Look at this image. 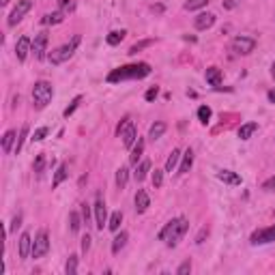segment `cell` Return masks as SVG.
<instances>
[{
    "label": "cell",
    "instance_id": "obj_42",
    "mask_svg": "<svg viewBox=\"0 0 275 275\" xmlns=\"http://www.w3.org/2000/svg\"><path fill=\"white\" fill-rule=\"evenodd\" d=\"M262 189L269 191V193H275V177H271V179L264 181V183H262Z\"/></svg>",
    "mask_w": 275,
    "mask_h": 275
},
{
    "label": "cell",
    "instance_id": "obj_40",
    "mask_svg": "<svg viewBox=\"0 0 275 275\" xmlns=\"http://www.w3.org/2000/svg\"><path fill=\"white\" fill-rule=\"evenodd\" d=\"M164 172L166 170H153V174H151V179H153V187H161V183H164Z\"/></svg>",
    "mask_w": 275,
    "mask_h": 275
},
{
    "label": "cell",
    "instance_id": "obj_16",
    "mask_svg": "<svg viewBox=\"0 0 275 275\" xmlns=\"http://www.w3.org/2000/svg\"><path fill=\"white\" fill-rule=\"evenodd\" d=\"M148 207H151L148 193H146L144 189H138V191H136V211H138V213H144Z\"/></svg>",
    "mask_w": 275,
    "mask_h": 275
},
{
    "label": "cell",
    "instance_id": "obj_31",
    "mask_svg": "<svg viewBox=\"0 0 275 275\" xmlns=\"http://www.w3.org/2000/svg\"><path fill=\"white\" fill-rule=\"evenodd\" d=\"M125 35H127L125 30H112V33L106 37V41H108V45H118L125 39Z\"/></svg>",
    "mask_w": 275,
    "mask_h": 275
},
{
    "label": "cell",
    "instance_id": "obj_49",
    "mask_svg": "<svg viewBox=\"0 0 275 275\" xmlns=\"http://www.w3.org/2000/svg\"><path fill=\"white\" fill-rule=\"evenodd\" d=\"M267 97H269V101H271V104H275V88H273V90H269V93H267Z\"/></svg>",
    "mask_w": 275,
    "mask_h": 275
},
{
    "label": "cell",
    "instance_id": "obj_24",
    "mask_svg": "<svg viewBox=\"0 0 275 275\" xmlns=\"http://www.w3.org/2000/svg\"><path fill=\"white\" fill-rule=\"evenodd\" d=\"M63 19H65V13H63V11H54V13L43 15L41 24H43V26H56V24L63 22Z\"/></svg>",
    "mask_w": 275,
    "mask_h": 275
},
{
    "label": "cell",
    "instance_id": "obj_28",
    "mask_svg": "<svg viewBox=\"0 0 275 275\" xmlns=\"http://www.w3.org/2000/svg\"><path fill=\"white\" fill-rule=\"evenodd\" d=\"M120 223H123V213H120V211H114V213L110 215V219H108V228H110L112 232H118Z\"/></svg>",
    "mask_w": 275,
    "mask_h": 275
},
{
    "label": "cell",
    "instance_id": "obj_48",
    "mask_svg": "<svg viewBox=\"0 0 275 275\" xmlns=\"http://www.w3.org/2000/svg\"><path fill=\"white\" fill-rule=\"evenodd\" d=\"M90 249V237H88V234H86V237H82V252L86 254Z\"/></svg>",
    "mask_w": 275,
    "mask_h": 275
},
{
    "label": "cell",
    "instance_id": "obj_39",
    "mask_svg": "<svg viewBox=\"0 0 275 275\" xmlns=\"http://www.w3.org/2000/svg\"><path fill=\"white\" fill-rule=\"evenodd\" d=\"M65 273L67 275H76L78 273V256L73 254V256H69L67 264H65Z\"/></svg>",
    "mask_w": 275,
    "mask_h": 275
},
{
    "label": "cell",
    "instance_id": "obj_19",
    "mask_svg": "<svg viewBox=\"0 0 275 275\" xmlns=\"http://www.w3.org/2000/svg\"><path fill=\"white\" fill-rule=\"evenodd\" d=\"M193 166V151L187 148L185 153H183V161H181V166H179V172L177 174H185V172H189Z\"/></svg>",
    "mask_w": 275,
    "mask_h": 275
},
{
    "label": "cell",
    "instance_id": "obj_34",
    "mask_svg": "<svg viewBox=\"0 0 275 275\" xmlns=\"http://www.w3.org/2000/svg\"><path fill=\"white\" fill-rule=\"evenodd\" d=\"M58 11H63L65 15L76 11V0H58Z\"/></svg>",
    "mask_w": 275,
    "mask_h": 275
},
{
    "label": "cell",
    "instance_id": "obj_20",
    "mask_svg": "<svg viewBox=\"0 0 275 275\" xmlns=\"http://www.w3.org/2000/svg\"><path fill=\"white\" fill-rule=\"evenodd\" d=\"M205 78H207V82H209L211 86L219 88V84H221V71H219L217 67H209L207 73H205Z\"/></svg>",
    "mask_w": 275,
    "mask_h": 275
},
{
    "label": "cell",
    "instance_id": "obj_22",
    "mask_svg": "<svg viewBox=\"0 0 275 275\" xmlns=\"http://www.w3.org/2000/svg\"><path fill=\"white\" fill-rule=\"evenodd\" d=\"M148 172H151V161L148 159H142L140 164H138V168H136V172H134V177H136L138 183H142V181L146 179Z\"/></svg>",
    "mask_w": 275,
    "mask_h": 275
},
{
    "label": "cell",
    "instance_id": "obj_17",
    "mask_svg": "<svg viewBox=\"0 0 275 275\" xmlns=\"http://www.w3.org/2000/svg\"><path fill=\"white\" fill-rule=\"evenodd\" d=\"M15 142H17V131L15 129H9L7 134L3 136V151L5 153H11L15 148Z\"/></svg>",
    "mask_w": 275,
    "mask_h": 275
},
{
    "label": "cell",
    "instance_id": "obj_38",
    "mask_svg": "<svg viewBox=\"0 0 275 275\" xmlns=\"http://www.w3.org/2000/svg\"><path fill=\"white\" fill-rule=\"evenodd\" d=\"M82 223H84V221L80 219V215H78L76 211H73V213H69V230H71V232H78Z\"/></svg>",
    "mask_w": 275,
    "mask_h": 275
},
{
    "label": "cell",
    "instance_id": "obj_30",
    "mask_svg": "<svg viewBox=\"0 0 275 275\" xmlns=\"http://www.w3.org/2000/svg\"><path fill=\"white\" fill-rule=\"evenodd\" d=\"M127 181H129V168H127V166H120V168L116 170V185L123 189V187L127 185Z\"/></svg>",
    "mask_w": 275,
    "mask_h": 275
},
{
    "label": "cell",
    "instance_id": "obj_6",
    "mask_svg": "<svg viewBox=\"0 0 275 275\" xmlns=\"http://www.w3.org/2000/svg\"><path fill=\"white\" fill-rule=\"evenodd\" d=\"M230 49L234 54H239V56H247V54H252L254 49H256V39L247 37V35H239V37L232 39Z\"/></svg>",
    "mask_w": 275,
    "mask_h": 275
},
{
    "label": "cell",
    "instance_id": "obj_11",
    "mask_svg": "<svg viewBox=\"0 0 275 275\" xmlns=\"http://www.w3.org/2000/svg\"><path fill=\"white\" fill-rule=\"evenodd\" d=\"M47 41H49V37L45 30H41L39 35H35V41H33V54L37 60H41L45 58V52H47Z\"/></svg>",
    "mask_w": 275,
    "mask_h": 275
},
{
    "label": "cell",
    "instance_id": "obj_1",
    "mask_svg": "<svg viewBox=\"0 0 275 275\" xmlns=\"http://www.w3.org/2000/svg\"><path fill=\"white\" fill-rule=\"evenodd\" d=\"M148 73H151L148 63H131V65H123L118 69H112L106 80L110 84H116V82H125V80H142Z\"/></svg>",
    "mask_w": 275,
    "mask_h": 275
},
{
    "label": "cell",
    "instance_id": "obj_51",
    "mask_svg": "<svg viewBox=\"0 0 275 275\" xmlns=\"http://www.w3.org/2000/svg\"><path fill=\"white\" fill-rule=\"evenodd\" d=\"M9 3H11V0H0V5H3V7H5V5H9Z\"/></svg>",
    "mask_w": 275,
    "mask_h": 275
},
{
    "label": "cell",
    "instance_id": "obj_2",
    "mask_svg": "<svg viewBox=\"0 0 275 275\" xmlns=\"http://www.w3.org/2000/svg\"><path fill=\"white\" fill-rule=\"evenodd\" d=\"M187 230H189L187 217H174L159 230V241H164L168 247H177L181 243V239L187 234Z\"/></svg>",
    "mask_w": 275,
    "mask_h": 275
},
{
    "label": "cell",
    "instance_id": "obj_9",
    "mask_svg": "<svg viewBox=\"0 0 275 275\" xmlns=\"http://www.w3.org/2000/svg\"><path fill=\"white\" fill-rule=\"evenodd\" d=\"M273 241H275V223L269 226V228L256 230L252 234V239H249L252 245H267V243H273Z\"/></svg>",
    "mask_w": 275,
    "mask_h": 275
},
{
    "label": "cell",
    "instance_id": "obj_26",
    "mask_svg": "<svg viewBox=\"0 0 275 275\" xmlns=\"http://www.w3.org/2000/svg\"><path fill=\"white\" fill-rule=\"evenodd\" d=\"M166 129H168V125H166V123H161V120H157L155 125H151V129H148V138H151V140H159L161 136L166 134Z\"/></svg>",
    "mask_w": 275,
    "mask_h": 275
},
{
    "label": "cell",
    "instance_id": "obj_21",
    "mask_svg": "<svg viewBox=\"0 0 275 275\" xmlns=\"http://www.w3.org/2000/svg\"><path fill=\"white\" fill-rule=\"evenodd\" d=\"M142 153H144V140L142 138H138V142L134 146H131V155H129V161L134 166H138V161H140V157H142Z\"/></svg>",
    "mask_w": 275,
    "mask_h": 275
},
{
    "label": "cell",
    "instance_id": "obj_14",
    "mask_svg": "<svg viewBox=\"0 0 275 275\" xmlns=\"http://www.w3.org/2000/svg\"><path fill=\"white\" fill-rule=\"evenodd\" d=\"M213 24H215V15H213V13H200L196 19H193V26H196V30H207Z\"/></svg>",
    "mask_w": 275,
    "mask_h": 275
},
{
    "label": "cell",
    "instance_id": "obj_29",
    "mask_svg": "<svg viewBox=\"0 0 275 275\" xmlns=\"http://www.w3.org/2000/svg\"><path fill=\"white\" fill-rule=\"evenodd\" d=\"M45 164H47V157H45V153H39V155L35 157V164H33V170H35V174H37V177H41V174H43V170H45Z\"/></svg>",
    "mask_w": 275,
    "mask_h": 275
},
{
    "label": "cell",
    "instance_id": "obj_37",
    "mask_svg": "<svg viewBox=\"0 0 275 275\" xmlns=\"http://www.w3.org/2000/svg\"><path fill=\"white\" fill-rule=\"evenodd\" d=\"M211 116H213V112H211L209 106H200V108H198V120H200L202 125H207L209 120H211Z\"/></svg>",
    "mask_w": 275,
    "mask_h": 275
},
{
    "label": "cell",
    "instance_id": "obj_8",
    "mask_svg": "<svg viewBox=\"0 0 275 275\" xmlns=\"http://www.w3.org/2000/svg\"><path fill=\"white\" fill-rule=\"evenodd\" d=\"M33 9V0H17V5H15V9L11 11V15H9V26H17L19 22L24 19V15Z\"/></svg>",
    "mask_w": 275,
    "mask_h": 275
},
{
    "label": "cell",
    "instance_id": "obj_44",
    "mask_svg": "<svg viewBox=\"0 0 275 275\" xmlns=\"http://www.w3.org/2000/svg\"><path fill=\"white\" fill-rule=\"evenodd\" d=\"M19 226H22V213H17V215L13 217V221H11V228H9V232H15Z\"/></svg>",
    "mask_w": 275,
    "mask_h": 275
},
{
    "label": "cell",
    "instance_id": "obj_36",
    "mask_svg": "<svg viewBox=\"0 0 275 275\" xmlns=\"http://www.w3.org/2000/svg\"><path fill=\"white\" fill-rule=\"evenodd\" d=\"M82 99H84L82 95H78V97H76V99H73V101H71V104H69V106L65 108V112H63V116H65V118H69L71 114H73V112H76V110L80 108V104H82Z\"/></svg>",
    "mask_w": 275,
    "mask_h": 275
},
{
    "label": "cell",
    "instance_id": "obj_13",
    "mask_svg": "<svg viewBox=\"0 0 275 275\" xmlns=\"http://www.w3.org/2000/svg\"><path fill=\"white\" fill-rule=\"evenodd\" d=\"M17 252L22 260H26L33 254V237H30V232H22V237L17 241Z\"/></svg>",
    "mask_w": 275,
    "mask_h": 275
},
{
    "label": "cell",
    "instance_id": "obj_23",
    "mask_svg": "<svg viewBox=\"0 0 275 275\" xmlns=\"http://www.w3.org/2000/svg\"><path fill=\"white\" fill-rule=\"evenodd\" d=\"M67 174H69V166H67V164H60V166H58V170L54 172L52 187H60V185H63V181L67 179Z\"/></svg>",
    "mask_w": 275,
    "mask_h": 275
},
{
    "label": "cell",
    "instance_id": "obj_12",
    "mask_svg": "<svg viewBox=\"0 0 275 275\" xmlns=\"http://www.w3.org/2000/svg\"><path fill=\"white\" fill-rule=\"evenodd\" d=\"M30 52H33V41H30V37H26V35L19 37L17 43H15V56H17L19 63H24Z\"/></svg>",
    "mask_w": 275,
    "mask_h": 275
},
{
    "label": "cell",
    "instance_id": "obj_5",
    "mask_svg": "<svg viewBox=\"0 0 275 275\" xmlns=\"http://www.w3.org/2000/svg\"><path fill=\"white\" fill-rule=\"evenodd\" d=\"M116 136L118 138H123V146L125 148H131L138 142V129H136V125L131 123V118L129 116H125L123 120L118 123V127H116Z\"/></svg>",
    "mask_w": 275,
    "mask_h": 275
},
{
    "label": "cell",
    "instance_id": "obj_7",
    "mask_svg": "<svg viewBox=\"0 0 275 275\" xmlns=\"http://www.w3.org/2000/svg\"><path fill=\"white\" fill-rule=\"evenodd\" d=\"M49 252V237H47V230H39L37 237L33 241V258H43L45 254Z\"/></svg>",
    "mask_w": 275,
    "mask_h": 275
},
{
    "label": "cell",
    "instance_id": "obj_33",
    "mask_svg": "<svg viewBox=\"0 0 275 275\" xmlns=\"http://www.w3.org/2000/svg\"><path fill=\"white\" fill-rule=\"evenodd\" d=\"M28 131H30V127H28V125H24V127H22V131H19V138H17V142H15V148H13V153H15V155H17L19 151H22L24 142L28 140Z\"/></svg>",
    "mask_w": 275,
    "mask_h": 275
},
{
    "label": "cell",
    "instance_id": "obj_27",
    "mask_svg": "<svg viewBox=\"0 0 275 275\" xmlns=\"http://www.w3.org/2000/svg\"><path fill=\"white\" fill-rule=\"evenodd\" d=\"M181 157H183V155H181V151H179V148L172 151L170 155H168V161H166V172H174V168L179 166Z\"/></svg>",
    "mask_w": 275,
    "mask_h": 275
},
{
    "label": "cell",
    "instance_id": "obj_4",
    "mask_svg": "<svg viewBox=\"0 0 275 275\" xmlns=\"http://www.w3.org/2000/svg\"><path fill=\"white\" fill-rule=\"evenodd\" d=\"M80 35H76L73 39H71L69 43H65V45H60V47H56V49H52V52L47 54V58H49V63L52 65H63L65 60H69L71 56L76 54V49H78V45H80Z\"/></svg>",
    "mask_w": 275,
    "mask_h": 275
},
{
    "label": "cell",
    "instance_id": "obj_46",
    "mask_svg": "<svg viewBox=\"0 0 275 275\" xmlns=\"http://www.w3.org/2000/svg\"><path fill=\"white\" fill-rule=\"evenodd\" d=\"M189 271H191V262H189V260H185V262H183L181 267L177 269V275H185V273H189Z\"/></svg>",
    "mask_w": 275,
    "mask_h": 275
},
{
    "label": "cell",
    "instance_id": "obj_45",
    "mask_svg": "<svg viewBox=\"0 0 275 275\" xmlns=\"http://www.w3.org/2000/svg\"><path fill=\"white\" fill-rule=\"evenodd\" d=\"M157 95H159V90H157V86H153V88H148V90H146V95H144V99H146V101H155V99H157Z\"/></svg>",
    "mask_w": 275,
    "mask_h": 275
},
{
    "label": "cell",
    "instance_id": "obj_10",
    "mask_svg": "<svg viewBox=\"0 0 275 275\" xmlns=\"http://www.w3.org/2000/svg\"><path fill=\"white\" fill-rule=\"evenodd\" d=\"M93 211H95V226L99 230H104V223H108V209H106V200L101 198V193H97Z\"/></svg>",
    "mask_w": 275,
    "mask_h": 275
},
{
    "label": "cell",
    "instance_id": "obj_43",
    "mask_svg": "<svg viewBox=\"0 0 275 275\" xmlns=\"http://www.w3.org/2000/svg\"><path fill=\"white\" fill-rule=\"evenodd\" d=\"M82 221H84V226H88L90 223V205H82Z\"/></svg>",
    "mask_w": 275,
    "mask_h": 275
},
{
    "label": "cell",
    "instance_id": "obj_32",
    "mask_svg": "<svg viewBox=\"0 0 275 275\" xmlns=\"http://www.w3.org/2000/svg\"><path fill=\"white\" fill-rule=\"evenodd\" d=\"M153 43H155V41H153V39H144V41H138V43H134V45H131L129 47V56H136L138 52H142V49H144V47H151Z\"/></svg>",
    "mask_w": 275,
    "mask_h": 275
},
{
    "label": "cell",
    "instance_id": "obj_25",
    "mask_svg": "<svg viewBox=\"0 0 275 275\" xmlns=\"http://www.w3.org/2000/svg\"><path fill=\"white\" fill-rule=\"evenodd\" d=\"M256 131H258V123H245V125L239 127V138L241 140H249Z\"/></svg>",
    "mask_w": 275,
    "mask_h": 275
},
{
    "label": "cell",
    "instance_id": "obj_41",
    "mask_svg": "<svg viewBox=\"0 0 275 275\" xmlns=\"http://www.w3.org/2000/svg\"><path fill=\"white\" fill-rule=\"evenodd\" d=\"M47 127H39L37 131H35V134H33V138H30V140H33V142H41V140H45V136H47Z\"/></svg>",
    "mask_w": 275,
    "mask_h": 275
},
{
    "label": "cell",
    "instance_id": "obj_50",
    "mask_svg": "<svg viewBox=\"0 0 275 275\" xmlns=\"http://www.w3.org/2000/svg\"><path fill=\"white\" fill-rule=\"evenodd\" d=\"M271 76H273V78H275V63H273V65H271Z\"/></svg>",
    "mask_w": 275,
    "mask_h": 275
},
{
    "label": "cell",
    "instance_id": "obj_15",
    "mask_svg": "<svg viewBox=\"0 0 275 275\" xmlns=\"http://www.w3.org/2000/svg\"><path fill=\"white\" fill-rule=\"evenodd\" d=\"M217 179L223 181L226 185H241V177L237 174V172H232V170H219Z\"/></svg>",
    "mask_w": 275,
    "mask_h": 275
},
{
    "label": "cell",
    "instance_id": "obj_35",
    "mask_svg": "<svg viewBox=\"0 0 275 275\" xmlns=\"http://www.w3.org/2000/svg\"><path fill=\"white\" fill-rule=\"evenodd\" d=\"M209 5V0H187L185 5V11H198V9H205Z\"/></svg>",
    "mask_w": 275,
    "mask_h": 275
},
{
    "label": "cell",
    "instance_id": "obj_3",
    "mask_svg": "<svg viewBox=\"0 0 275 275\" xmlns=\"http://www.w3.org/2000/svg\"><path fill=\"white\" fill-rule=\"evenodd\" d=\"M54 97V88L49 82H45V80H39V82H35L33 86V104L37 110H43L47 108V104L52 101Z\"/></svg>",
    "mask_w": 275,
    "mask_h": 275
},
{
    "label": "cell",
    "instance_id": "obj_47",
    "mask_svg": "<svg viewBox=\"0 0 275 275\" xmlns=\"http://www.w3.org/2000/svg\"><path fill=\"white\" fill-rule=\"evenodd\" d=\"M207 234H209V228H202V230L198 232V237H196V243H198V245H200V243H205V237H207Z\"/></svg>",
    "mask_w": 275,
    "mask_h": 275
},
{
    "label": "cell",
    "instance_id": "obj_18",
    "mask_svg": "<svg viewBox=\"0 0 275 275\" xmlns=\"http://www.w3.org/2000/svg\"><path fill=\"white\" fill-rule=\"evenodd\" d=\"M127 241H129V232L127 230H120V234H116L114 241H112V254H118L120 249L127 245Z\"/></svg>",
    "mask_w": 275,
    "mask_h": 275
}]
</instances>
